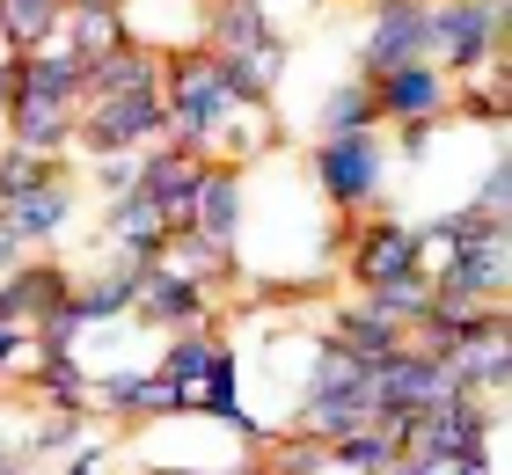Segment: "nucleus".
Wrapping results in <instances>:
<instances>
[{
	"mask_svg": "<svg viewBox=\"0 0 512 475\" xmlns=\"http://www.w3.org/2000/svg\"><path fill=\"white\" fill-rule=\"evenodd\" d=\"M425 59L447 81L505 59V0H425Z\"/></svg>",
	"mask_w": 512,
	"mask_h": 475,
	"instance_id": "f257e3e1",
	"label": "nucleus"
},
{
	"mask_svg": "<svg viewBox=\"0 0 512 475\" xmlns=\"http://www.w3.org/2000/svg\"><path fill=\"white\" fill-rule=\"evenodd\" d=\"M381 176H388L381 132H344V139H322L315 147V190L337 212H352V220L381 205Z\"/></svg>",
	"mask_w": 512,
	"mask_h": 475,
	"instance_id": "f03ea898",
	"label": "nucleus"
},
{
	"mask_svg": "<svg viewBox=\"0 0 512 475\" xmlns=\"http://www.w3.org/2000/svg\"><path fill=\"white\" fill-rule=\"evenodd\" d=\"M161 139V95H81L74 147L81 154H147Z\"/></svg>",
	"mask_w": 512,
	"mask_h": 475,
	"instance_id": "7ed1b4c3",
	"label": "nucleus"
},
{
	"mask_svg": "<svg viewBox=\"0 0 512 475\" xmlns=\"http://www.w3.org/2000/svg\"><path fill=\"white\" fill-rule=\"evenodd\" d=\"M491 432H498V417L483 410L476 395H454L447 410L410 417L403 454H425V461H483V454H491Z\"/></svg>",
	"mask_w": 512,
	"mask_h": 475,
	"instance_id": "20e7f679",
	"label": "nucleus"
},
{
	"mask_svg": "<svg viewBox=\"0 0 512 475\" xmlns=\"http://www.w3.org/2000/svg\"><path fill=\"white\" fill-rule=\"evenodd\" d=\"M374 88V117H381V132L388 125H439V117L454 110V81L439 74L432 59H410V66H395V74H374L366 81Z\"/></svg>",
	"mask_w": 512,
	"mask_h": 475,
	"instance_id": "39448f33",
	"label": "nucleus"
},
{
	"mask_svg": "<svg viewBox=\"0 0 512 475\" xmlns=\"http://www.w3.org/2000/svg\"><path fill=\"white\" fill-rule=\"evenodd\" d=\"M344 271H352L366 293L374 285H395L417 271V227L388 220V212H374V220H352L344 227Z\"/></svg>",
	"mask_w": 512,
	"mask_h": 475,
	"instance_id": "423d86ee",
	"label": "nucleus"
},
{
	"mask_svg": "<svg viewBox=\"0 0 512 475\" xmlns=\"http://www.w3.org/2000/svg\"><path fill=\"white\" fill-rule=\"evenodd\" d=\"M132 315L147 322V329H169V337H183V329H205V322H213V293H198L191 278L147 264V271L132 278Z\"/></svg>",
	"mask_w": 512,
	"mask_h": 475,
	"instance_id": "0eeeda50",
	"label": "nucleus"
},
{
	"mask_svg": "<svg viewBox=\"0 0 512 475\" xmlns=\"http://www.w3.org/2000/svg\"><path fill=\"white\" fill-rule=\"evenodd\" d=\"M198 169H205V161L176 154V147H147V154H139V183H132V198H147V205L161 212V227H169V234H191Z\"/></svg>",
	"mask_w": 512,
	"mask_h": 475,
	"instance_id": "6e6552de",
	"label": "nucleus"
},
{
	"mask_svg": "<svg viewBox=\"0 0 512 475\" xmlns=\"http://www.w3.org/2000/svg\"><path fill=\"white\" fill-rule=\"evenodd\" d=\"M410 59H425V0H388V8H374V30L359 44V74L374 81Z\"/></svg>",
	"mask_w": 512,
	"mask_h": 475,
	"instance_id": "1a4fd4ad",
	"label": "nucleus"
},
{
	"mask_svg": "<svg viewBox=\"0 0 512 475\" xmlns=\"http://www.w3.org/2000/svg\"><path fill=\"white\" fill-rule=\"evenodd\" d=\"M205 52L213 59H264L278 52V30L264 0H205Z\"/></svg>",
	"mask_w": 512,
	"mask_h": 475,
	"instance_id": "9d476101",
	"label": "nucleus"
},
{
	"mask_svg": "<svg viewBox=\"0 0 512 475\" xmlns=\"http://www.w3.org/2000/svg\"><path fill=\"white\" fill-rule=\"evenodd\" d=\"M74 300V278H66L59 264H44V256H22V264L0 278V322H22V329H37L52 307Z\"/></svg>",
	"mask_w": 512,
	"mask_h": 475,
	"instance_id": "9b49d317",
	"label": "nucleus"
},
{
	"mask_svg": "<svg viewBox=\"0 0 512 475\" xmlns=\"http://www.w3.org/2000/svg\"><path fill=\"white\" fill-rule=\"evenodd\" d=\"M191 234H205V242H220V249H235V234H242V169H235V161H205V169H198Z\"/></svg>",
	"mask_w": 512,
	"mask_h": 475,
	"instance_id": "f8f14e48",
	"label": "nucleus"
},
{
	"mask_svg": "<svg viewBox=\"0 0 512 475\" xmlns=\"http://www.w3.org/2000/svg\"><path fill=\"white\" fill-rule=\"evenodd\" d=\"M66 220H74V183H66V176H52V183H37V190H22V198L0 205V227H8L22 249L52 242Z\"/></svg>",
	"mask_w": 512,
	"mask_h": 475,
	"instance_id": "ddd939ff",
	"label": "nucleus"
},
{
	"mask_svg": "<svg viewBox=\"0 0 512 475\" xmlns=\"http://www.w3.org/2000/svg\"><path fill=\"white\" fill-rule=\"evenodd\" d=\"M59 44L74 52V66L88 74V66H103L110 52H125V44H132V22H125V8H74V0H66Z\"/></svg>",
	"mask_w": 512,
	"mask_h": 475,
	"instance_id": "4468645a",
	"label": "nucleus"
},
{
	"mask_svg": "<svg viewBox=\"0 0 512 475\" xmlns=\"http://www.w3.org/2000/svg\"><path fill=\"white\" fill-rule=\"evenodd\" d=\"M161 66H169V52H154V44H125V52H110L103 66H88V95H161Z\"/></svg>",
	"mask_w": 512,
	"mask_h": 475,
	"instance_id": "2eb2a0df",
	"label": "nucleus"
},
{
	"mask_svg": "<svg viewBox=\"0 0 512 475\" xmlns=\"http://www.w3.org/2000/svg\"><path fill=\"white\" fill-rule=\"evenodd\" d=\"M154 264H161V271H176V278H191L198 293H205V285H213V278H235V249L205 242V234H169Z\"/></svg>",
	"mask_w": 512,
	"mask_h": 475,
	"instance_id": "dca6fc26",
	"label": "nucleus"
},
{
	"mask_svg": "<svg viewBox=\"0 0 512 475\" xmlns=\"http://www.w3.org/2000/svg\"><path fill=\"white\" fill-rule=\"evenodd\" d=\"M161 242H169V227H161V212L147 205V198H110V249H125V256H139V264H154L161 256Z\"/></svg>",
	"mask_w": 512,
	"mask_h": 475,
	"instance_id": "f3484780",
	"label": "nucleus"
},
{
	"mask_svg": "<svg viewBox=\"0 0 512 475\" xmlns=\"http://www.w3.org/2000/svg\"><path fill=\"white\" fill-rule=\"evenodd\" d=\"M59 22H66V0H0V37H8V52L59 44Z\"/></svg>",
	"mask_w": 512,
	"mask_h": 475,
	"instance_id": "a211bd4d",
	"label": "nucleus"
},
{
	"mask_svg": "<svg viewBox=\"0 0 512 475\" xmlns=\"http://www.w3.org/2000/svg\"><path fill=\"white\" fill-rule=\"evenodd\" d=\"M505 103H512V74H505V59L476 66V74H461V88H454V110H461V117H476V125H505Z\"/></svg>",
	"mask_w": 512,
	"mask_h": 475,
	"instance_id": "6ab92c4d",
	"label": "nucleus"
},
{
	"mask_svg": "<svg viewBox=\"0 0 512 475\" xmlns=\"http://www.w3.org/2000/svg\"><path fill=\"white\" fill-rule=\"evenodd\" d=\"M432 300H439V293H432V278H425V271H410V278H395V285H374V293H366V315L410 337V322L425 315Z\"/></svg>",
	"mask_w": 512,
	"mask_h": 475,
	"instance_id": "aec40b11",
	"label": "nucleus"
},
{
	"mask_svg": "<svg viewBox=\"0 0 512 475\" xmlns=\"http://www.w3.org/2000/svg\"><path fill=\"white\" fill-rule=\"evenodd\" d=\"M322 139H344V132H381L374 117V88H366V74H352L344 88H330V103H322Z\"/></svg>",
	"mask_w": 512,
	"mask_h": 475,
	"instance_id": "412c9836",
	"label": "nucleus"
},
{
	"mask_svg": "<svg viewBox=\"0 0 512 475\" xmlns=\"http://www.w3.org/2000/svg\"><path fill=\"white\" fill-rule=\"evenodd\" d=\"M337 351H352L359 366H374V359H388V351H403V329L374 322L366 307H344L337 315Z\"/></svg>",
	"mask_w": 512,
	"mask_h": 475,
	"instance_id": "4be33fe9",
	"label": "nucleus"
},
{
	"mask_svg": "<svg viewBox=\"0 0 512 475\" xmlns=\"http://www.w3.org/2000/svg\"><path fill=\"white\" fill-rule=\"evenodd\" d=\"M30 388L44 402H59V410H81V402H88V373H81V359H44Z\"/></svg>",
	"mask_w": 512,
	"mask_h": 475,
	"instance_id": "5701e85b",
	"label": "nucleus"
},
{
	"mask_svg": "<svg viewBox=\"0 0 512 475\" xmlns=\"http://www.w3.org/2000/svg\"><path fill=\"white\" fill-rule=\"evenodd\" d=\"M52 176H59V161L8 147V154H0V205H8V198H22V190H37V183H52Z\"/></svg>",
	"mask_w": 512,
	"mask_h": 475,
	"instance_id": "b1692460",
	"label": "nucleus"
},
{
	"mask_svg": "<svg viewBox=\"0 0 512 475\" xmlns=\"http://www.w3.org/2000/svg\"><path fill=\"white\" fill-rule=\"evenodd\" d=\"M308 395H366V366L352 359V351H322V359H315V388Z\"/></svg>",
	"mask_w": 512,
	"mask_h": 475,
	"instance_id": "393cba45",
	"label": "nucleus"
},
{
	"mask_svg": "<svg viewBox=\"0 0 512 475\" xmlns=\"http://www.w3.org/2000/svg\"><path fill=\"white\" fill-rule=\"evenodd\" d=\"M66 446H81V410L44 417V432L30 439V454H37V461H52V454H66Z\"/></svg>",
	"mask_w": 512,
	"mask_h": 475,
	"instance_id": "a878e982",
	"label": "nucleus"
},
{
	"mask_svg": "<svg viewBox=\"0 0 512 475\" xmlns=\"http://www.w3.org/2000/svg\"><path fill=\"white\" fill-rule=\"evenodd\" d=\"M30 351H37V337H30V329H22V322H0V380H8V373H22V359H30Z\"/></svg>",
	"mask_w": 512,
	"mask_h": 475,
	"instance_id": "bb28decb",
	"label": "nucleus"
},
{
	"mask_svg": "<svg viewBox=\"0 0 512 475\" xmlns=\"http://www.w3.org/2000/svg\"><path fill=\"white\" fill-rule=\"evenodd\" d=\"M96 176H103L110 198H125V190L139 183V154H103V161H96Z\"/></svg>",
	"mask_w": 512,
	"mask_h": 475,
	"instance_id": "cd10ccee",
	"label": "nucleus"
},
{
	"mask_svg": "<svg viewBox=\"0 0 512 475\" xmlns=\"http://www.w3.org/2000/svg\"><path fill=\"white\" fill-rule=\"evenodd\" d=\"M505 190H512V176H505V161H498V169L483 176V190H476V212H483V220H505Z\"/></svg>",
	"mask_w": 512,
	"mask_h": 475,
	"instance_id": "c85d7f7f",
	"label": "nucleus"
},
{
	"mask_svg": "<svg viewBox=\"0 0 512 475\" xmlns=\"http://www.w3.org/2000/svg\"><path fill=\"white\" fill-rule=\"evenodd\" d=\"M15 264H22V242H15V234H8V227H0V278H8Z\"/></svg>",
	"mask_w": 512,
	"mask_h": 475,
	"instance_id": "c756f323",
	"label": "nucleus"
},
{
	"mask_svg": "<svg viewBox=\"0 0 512 475\" xmlns=\"http://www.w3.org/2000/svg\"><path fill=\"white\" fill-rule=\"evenodd\" d=\"M0 475H15V446L8 439H0Z\"/></svg>",
	"mask_w": 512,
	"mask_h": 475,
	"instance_id": "7c9ffc66",
	"label": "nucleus"
},
{
	"mask_svg": "<svg viewBox=\"0 0 512 475\" xmlns=\"http://www.w3.org/2000/svg\"><path fill=\"white\" fill-rule=\"evenodd\" d=\"M74 8H125V0H74Z\"/></svg>",
	"mask_w": 512,
	"mask_h": 475,
	"instance_id": "2f4dec72",
	"label": "nucleus"
},
{
	"mask_svg": "<svg viewBox=\"0 0 512 475\" xmlns=\"http://www.w3.org/2000/svg\"><path fill=\"white\" fill-rule=\"evenodd\" d=\"M154 475H198V468H154Z\"/></svg>",
	"mask_w": 512,
	"mask_h": 475,
	"instance_id": "473e14b6",
	"label": "nucleus"
},
{
	"mask_svg": "<svg viewBox=\"0 0 512 475\" xmlns=\"http://www.w3.org/2000/svg\"><path fill=\"white\" fill-rule=\"evenodd\" d=\"M374 8H388V0H374Z\"/></svg>",
	"mask_w": 512,
	"mask_h": 475,
	"instance_id": "72a5a7b5",
	"label": "nucleus"
}]
</instances>
